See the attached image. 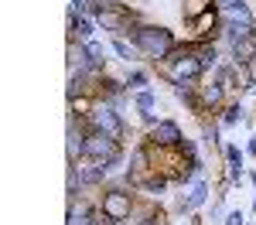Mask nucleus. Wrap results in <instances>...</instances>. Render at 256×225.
Masks as SVG:
<instances>
[{
	"label": "nucleus",
	"mask_w": 256,
	"mask_h": 225,
	"mask_svg": "<svg viewBox=\"0 0 256 225\" xmlns=\"http://www.w3.org/2000/svg\"><path fill=\"white\" fill-rule=\"evenodd\" d=\"M178 140H181V130H178V123H158V126H154V143L174 147Z\"/></svg>",
	"instance_id": "7"
},
{
	"label": "nucleus",
	"mask_w": 256,
	"mask_h": 225,
	"mask_svg": "<svg viewBox=\"0 0 256 225\" xmlns=\"http://www.w3.org/2000/svg\"><path fill=\"white\" fill-rule=\"evenodd\" d=\"M205 195H208V188H205V184H195V191H192V198L184 202V208H198V205L205 202Z\"/></svg>",
	"instance_id": "10"
},
{
	"label": "nucleus",
	"mask_w": 256,
	"mask_h": 225,
	"mask_svg": "<svg viewBox=\"0 0 256 225\" xmlns=\"http://www.w3.org/2000/svg\"><path fill=\"white\" fill-rule=\"evenodd\" d=\"M239 116H242V109H239V106H232V109H229V113H226V123H236Z\"/></svg>",
	"instance_id": "17"
},
{
	"label": "nucleus",
	"mask_w": 256,
	"mask_h": 225,
	"mask_svg": "<svg viewBox=\"0 0 256 225\" xmlns=\"http://www.w3.org/2000/svg\"><path fill=\"white\" fill-rule=\"evenodd\" d=\"M218 3H222V7H226V10H232V7H239V3H242V0H218Z\"/></svg>",
	"instance_id": "21"
},
{
	"label": "nucleus",
	"mask_w": 256,
	"mask_h": 225,
	"mask_svg": "<svg viewBox=\"0 0 256 225\" xmlns=\"http://www.w3.org/2000/svg\"><path fill=\"white\" fill-rule=\"evenodd\" d=\"M137 44L147 51V55L164 58V55L174 48V38H171V31H164V27H140L137 31Z\"/></svg>",
	"instance_id": "1"
},
{
	"label": "nucleus",
	"mask_w": 256,
	"mask_h": 225,
	"mask_svg": "<svg viewBox=\"0 0 256 225\" xmlns=\"http://www.w3.org/2000/svg\"><path fill=\"white\" fill-rule=\"evenodd\" d=\"M86 154H89V157H96L99 164H113L120 157V147H116V140H113L110 133L96 130V133H89V137H86Z\"/></svg>",
	"instance_id": "2"
},
{
	"label": "nucleus",
	"mask_w": 256,
	"mask_h": 225,
	"mask_svg": "<svg viewBox=\"0 0 256 225\" xmlns=\"http://www.w3.org/2000/svg\"><path fill=\"white\" fill-rule=\"evenodd\" d=\"M232 55H236L239 65L256 58V34L253 31H232Z\"/></svg>",
	"instance_id": "4"
},
{
	"label": "nucleus",
	"mask_w": 256,
	"mask_h": 225,
	"mask_svg": "<svg viewBox=\"0 0 256 225\" xmlns=\"http://www.w3.org/2000/svg\"><path fill=\"white\" fill-rule=\"evenodd\" d=\"M68 55H72V65H86V48H72V51H68Z\"/></svg>",
	"instance_id": "15"
},
{
	"label": "nucleus",
	"mask_w": 256,
	"mask_h": 225,
	"mask_svg": "<svg viewBox=\"0 0 256 225\" xmlns=\"http://www.w3.org/2000/svg\"><path fill=\"white\" fill-rule=\"evenodd\" d=\"M102 174H106V167H102V164H96V167H86V171H82V181H86V184H96Z\"/></svg>",
	"instance_id": "11"
},
{
	"label": "nucleus",
	"mask_w": 256,
	"mask_h": 225,
	"mask_svg": "<svg viewBox=\"0 0 256 225\" xmlns=\"http://www.w3.org/2000/svg\"><path fill=\"white\" fill-rule=\"evenodd\" d=\"M218 99H222V89H218V85H208V89H205V102H212V106H216Z\"/></svg>",
	"instance_id": "13"
},
{
	"label": "nucleus",
	"mask_w": 256,
	"mask_h": 225,
	"mask_svg": "<svg viewBox=\"0 0 256 225\" xmlns=\"http://www.w3.org/2000/svg\"><path fill=\"white\" fill-rule=\"evenodd\" d=\"M137 106H140V109H154V96H150V92H140Z\"/></svg>",
	"instance_id": "14"
},
{
	"label": "nucleus",
	"mask_w": 256,
	"mask_h": 225,
	"mask_svg": "<svg viewBox=\"0 0 256 225\" xmlns=\"http://www.w3.org/2000/svg\"><path fill=\"white\" fill-rule=\"evenodd\" d=\"M86 51H89V55H92V61H102V48H99V44H89V48H86Z\"/></svg>",
	"instance_id": "18"
},
{
	"label": "nucleus",
	"mask_w": 256,
	"mask_h": 225,
	"mask_svg": "<svg viewBox=\"0 0 256 225\" xmlns=\"http://www.w3.org/2000/svg\"><path fill=\"white\" fill-rule=\"evenodd\" d=\"M205 7V0H188V14H198Z\"/></svg>",
	"instance_id": "19"
},
{
	"label": "nucleus",
	"mask_w": 256,
	"mask_h": 225,
	"mask_svg": "<svg viewBox=\"0 0 256 225\" xmlns=\"http://www.w3.org/2000/svg\"><path fill=\"white\" fill-rule=\"evenodd\" d=\"M68 225H89V219H86V212H72V215H68Z\"/></svg>",
	"instance_id": "16"
},
{
	"label": "nucleus",
	"mask_w": 256,
	"mask_h": 225,
	"mask_svg": "<svg viewBox=\"0 0 256 225\" xmlns=\"http://www.w3.org/2000/svg\"><path fill=\"white\" fill-rule=\"evenodd\" d=\"M99 20H102L106 27H113V31L120 27V14H113V10H102V14H99Z\"/></svg>",
	"instance_id": "12"
},
{
	"label": "nucleus",
	"mask_w": 256,
	"mask_h": 225,
	"mask_svg": "<svg viewBox=\"0 0 256 225\" xmlns=\"http://www.w3.org/2000/svg\"><path fill=\"white\" fill-rule=\"evenodd\" d=\"M96 130L110 133L113 140H120V133H123V126H120V120H116L113 109H99V113H96Z\"/></svg>",
	"instance_id": "6"
},
{
	"label": "nucleus",
	"mask_w": 256,
	"mask_h": 225,
	"mask_svg": "<svg viewBox=\"0 0 256 225\" xmlns=\"http://www.w3.org/2000/svg\"><path fill=\"white\" fill-rule=\"evenodd\" d=\"M198 72H202V61H198V58H181V61L174 65V72H171V75H174L178 85H188V82L195 79Z\"/></svg>",
	"instance_id": "5"
},
{
	"label": "nucleus",
	"mask_w": 256,
	"mask_h": 225,
	"mask_svg": "<svg viewBox=\"0 0 256 225\" xmlns=\"http://www.w3.org/2000/svg\"><path fill=\"white\" fill-rule=\"evenodd\" d=\"M102 212L120 222V219H126L130 215V195L126 191H110V195H102Z\"/></svg>",
	"instance_id": "3"
},
{
	"label": "nucleus",
	"mask_w": 256,
	"mask_h": 225,
	"mask_svg": "<svg viewBox=\"0 0 256 225\" xmlns=\"http://www.w3.org/2000/svg\"><path fill=\"white\" fill-rule=\"evenodd\" d=\"M226 225H242V215H239V212H232V215L226 219Z\"/></svg>",
	"instance_id": "20"
},
{
	"label": "nucleus",
	"mask_w": 256,
	"mask_h": 225,
	"mask_svg": "<svg viewBox=\"0 0 256 225\" xmlns=\"http://www.w3.org/2000/svg\"><path fill=\"white\" fill-rule=\"evenodd\" d=\"M226 14H229V20H239V24H246V27L253 24V14H250L242 3H239V7H232V10H226Z\"/></svg>",
	"instance_id": "9"
},
{
	"label": "nucleus",
	"mask_w": 256,
	"mask_h": 225,
	"mask_svg": "<svg viewBox=\"0 0 256 225\" xmlns=\"http://www.w3.org/2000/svg\"><path fill=\"white\" fill-rule=\"evenodd\" d=\"M79 154H86V140H82L79 133H76V130H72V133H68V157H72V161H76V157H79Z\"/></svg>",
	"instance_id": "8"
}]
</instances>
